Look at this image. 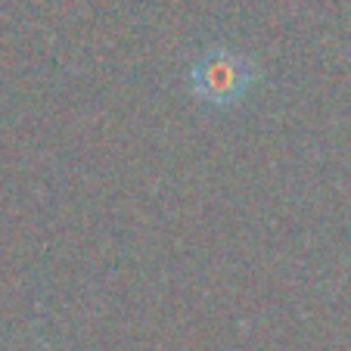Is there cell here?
Segmentation results:
<instances>
[{"label": "cell", "mask_w": 351, "mask_h": 351, "mask_svg": "<svg viewBox=\"0 0 351 351\" xmlns=\"http://www.w3.org/2000/svg\"><path fill=\"white\" fill-rule=\"evenodd\" d=\"M255 66L237 50H208L190 69V90L206 106H233L252 87Z\"/></svg>", "instance_id": "cell-1"}]
</instances>
